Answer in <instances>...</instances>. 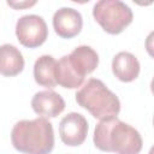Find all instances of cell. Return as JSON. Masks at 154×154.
<instances>
[{
	"instance_id": "cell-1",
	"label": "cell",
	"mask_w": 154,
	"mask_h": 154,
	"mask_svg": "<svg viewBox=\"0 0 154 154\" xmlns=\"http://www.w3.org/2000/svg\"><path fill=\"white\" fill-rule=\"evenodd\" d=\"M93 141L100 150L116 154H138L143 144L140 132L117 117L100 120L95 126Z\"/></svg>"
},
{
	"instance_id": "cell-2",
	"label": "cell",
	"mask_w": 154,
	"mask_h": 154,
	"mask_svg": "<svg viewBox=\"0 0 154 154\" xmlns=\"http://www.w3.org/2000/svg\"><path fill=\"white\" fill-rule=\"evenodd\" d=\"M12 146L25 154H49L54 147L52 123L45 117L17 122L11 131Z\"/></svg>"
},
{
	"instance_id": "cell-3",
	"label": "cell",
	"mask_w": 154,
	"mask_h": 154,
	"mask_svg": "<svg viewBox=\"0 0 154 154\" xmlns=\"http://www.w3.org/2000/svg\"><path fill=\"white\" fill-rule=\"evenodd\" d=\"M99 65V55L90 46H78L70 54L61 57L57 61V84L75 89L81 87L84 77L91 73Z\"/></svg>"
},
{
	"instance_id": "cell-4",
	"label": "cell",
	"mask_w": 154,
	"mask_h": 154,
	"mask_svg": "<svg viewBox=\"0 0 154 154\" xmlns=\"http://www.w3.org/2000/svg\"><path fill=\"white\" fill-rule=\"evenodd\" d=\"M77 103L100 120L116 118L120 111L118 96L97 78H89L76 93Z\"/></svg>"
},
{
	"instance_id": "cell-5",
	"label": "cell",
	"mask_w": 154,
	"mask_h": 154,
	"mask_svg": "<svg viewBox=\"0 0 154 154\" xmlns=\"http://www.w3.org/2000/svg\"><path fill=\"white\" fill-rule=\"evenodd\" d=\"M93 17L108 34L122 32L134 18L131 8L120 0H100L93 7Z\"/></svg>"
},
{
	"instance_id": "cell-6",
	"label": "cell",
	"mask_w": 154,
	"mask_h": 154,
	"mask_svg": "<svg viewBox=\"0 0 154 154\" xmlns=\"http://www.w3.org/2000/svg\"><path fill=\"white\" fill-rule=\"evenodd\" d=\"M16 35L23 46L28 48H36L46 41L48 36V28L41 16L25 14L16 23Z\"/></svg>"
},
{
	"instance_id": "cell-7",
	"label": "cell",
	"mask_w": 154,
	"mask_h": 154,
	"mask_svg": "<svg viewBox=\"0 0 154 154\" xmlns=\"http://www.w3.org/2000/svg\"><path fill=\"white\" fill-rule=\"evenodd\" d=\"M88 122L81 113H67L59 124V135L61 141L70 147L82 144L88 134Z\"/></svg>"
},
{
	"instance_id": "cell-8",
	"label": "cell",
	"mask_w": 154,
	"mask_h": 154,
	"mask_svg": "<svg viewBox=\"0 0 154 154\" xmlns=\"http://www.w3.org/2000/svg\"><path fill=\"white\" fill-rule=\"evenodd\" d=\"M82 25V14L72 7H60L53 16V28L63 38H71L79 34Z\"/></svg>"
},
{
	"instance_id": "cell-9",
	"label": "cell",
	"mask_w": 154,
	"mask_h": 154,
	"mask_svg": "<svg viewBox=\"0 0 154 154\" xmlns=\"http://www.w3.org/2000/svg\"><path fill=\"white\" fill-rule=\"evenodd\" d=\"M31 107L38 116L54 118L64 111L65 101L63 96L54 90H41L32 96Z\"/></svg>"
},
{
	"instance_id": "cell-10",
	"label": "cell",
	"mask_w": 154,
	"mask_h": 154,
	"mask_svg": "<svg viewBox=\"0 0 154 154\" xmlns=\"http://www.w3.org/2000/svg\"><path fill=\"white\" fill-rule=\"evenodd\" d=\"M112 71L122 82H132L138 77L140 61L130 52H119L112 60Z\"/></svg>"
},
{
	"instance_id": "cell-11",
	"label": "cell",
	"mask_w": 154,
	"mask_h": 154,
	"mask_svg": "<svg viewBox=\"0 0 154 154\" xmlns=\"http://www.w3.org/2000/svg\"><path fill=\"white\" fill-rule=\"evenodd\" d=\"M24 58L20 51L10 43L0 46V75L12 77L20 73L24 69Z\"/></svg>"
},
{
	"instance_id": "cell-12",
	"label": "cell",
	"mask_w": 154,
	"mask_h": 154,
	"mask_svg": "<svg viewBox=\"0 0 154 154\" xmlns=\"http://www.w3.org/2000/svg\"><path fill=\"white\" fill-rule=\"evenodd\" d=\"M57 60L48 54H43L36 59L34 64V78L36 83L42 87L54 88L57 85L55 79Z\"/></svg>"
},
{
	"instance_id": "cell-13",
	"label": "cell",
	"mask_w": 154,
	"mask_h": 154,
	"mask_svg": "<svg viewBox=\"0 0 154 154\" xmlns=\"http://www.w3.org/2000/svg\"><path fill=\"white\" fill-rule=\"evenodd\" d=\"M7 4L14 8H22V7H30L36 4V1H23V2H14V1H7Z\"/></svg>"
}]
</instances>
